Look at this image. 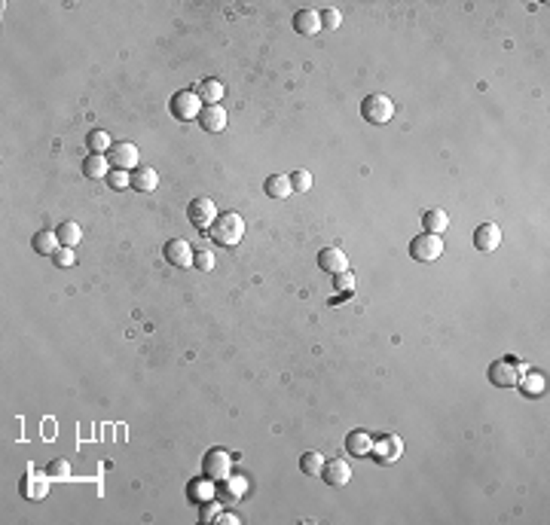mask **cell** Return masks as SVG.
Wrapping results in <instances>:
<instances>
[{"label":"cell","instance_id":"obj_1","mask_svg":"<svg viewBox=\"0 0 550 525\" xmlns=\"http://www.w3.org/2000/svg\"><path fill=\"white\" fill-rule=\"evenodd\" d=\"M208 236H211L214 245H221V247L238 245V241L245 238V220H242V214H238V211L217 214V220L211 223V229H208Z\"/></svg>","mask_w":550,"mask_h":525},{"label":"cell","instance_id":"obj_2","mask_svg":"<svg viewBox=\"0 0 550 525\" xmlns=\"http://www.w3.org/2000/svg\"><path fill=\"white\" fill-rule=\"evenodd\" d=\"M523 375H526L523 360H517V358H502L489 367V382L498 388H517Z\"/></svg>","mask_w":550,"mask_h":525},{"label":"cell","instance_id":"obj_3","mask_svg":"<svg viewBox=\"0 0 550 525\" xmlns=\"http://www.w3.org/2000/svg\"><path fill=\"white\" fill-rule=\"evenodd\" d=\"M361 116L373 125H385L394 116V101L389 95H383V92H373V95H367L361 101Z\"/></svg>","mask_w":550,"mask_h":525},{"label":"cell","instance_id":"obj_4","mask_svg":"<svg viewBox=\"0 0 550 525\" xmlns=\"http://www.w3.org/2000/svg\"><path fill=\"white\" fill-rule=\"evenodd\" d=\"M410 257L416 262H434L443 257V238L440 236H431V232H425V236H416L410 241Z\"/></svg>","mask_w":550,"mask_h":525},{"label":"cell","instance_id":"obj_5","mask_svg":"<svg viewBox=\"0 0 550 525\" xmlns=\"http://www.w3.org/2000/svg\"><path fill=\"white\" fill-rule=\"evenodd\" d=\"M187 217H190V223H193L199 232H208L211 223L217 220V205L211 202L208 196H199V198H193V202H190Z\"/></svg>","mask_w":550,"mask_h":525},{"label":"cell","instance_id":"obj_6","mask_svg":"<svg viewBox=\"0 0 550 525\" xmlns=\"http://www.w3.org/2000/svg\"><path fill=\"white\" fill-rule=\"evenodd\" d=\"M49 486H52V477H49V473H40V471H34V467H28L19 492H22L25 501H40L49 495Z\"/></svg>","mask_w":550,"mask_h":525},{"label":"cell","instance_id":"obj_7","mask_svg":"<svg viewBox=\"0 0 550 525\" xmlns=\"http://www.w3.org/2000/svg\"><path fill=\"white\" fill-rule=\"evenodd\" d=\"M168 107H172V116H178V119H199L202 98L196 95V92H174Z\"/></svg>","mask_w":550,"mask_h":525},{"label":"cell","instance_id":"obj_8","mask_svg":"<svg viewBox=\"0 0 550 525\" xmlns=\"http://www.w3.org/2000/svg\"><path fill=\"white\" fill-rule=\"evenodd\" d=\"M138 147L132 144V141H119V144H114V150L108 153L110 159V168H119V172H135L138 168Z\"/></svg>","mask_w":550,"mask_h":525},{"label":"cell","instance_id":"obj_9","mask_svg":"<svg viewBox=\"0 0 550 525\" xmlns=\"http://www.w3.org/2000/svg\"><path fill=\"white\" fill-rule=\"evenodd\" d=\"M370 455L376 458L379 464H394V461L404 455V440L394 437V434L383 437V440H373V452H370Z\"/></svg>","mask_w":550,"mask_h":525},{"label":"cell","instance_id":"obj_10","mask_svg":"<svg viewBox=\"0 0 550 525\" xmlns=\"http://www.w3.org/2000/svg\"><path fill=\"white\" fill-rule=\"evenodd\" d=\"M162 254H165V262H172V266H178V269L193 266V257H196L187 238H168L165 247H162Z\"/></svg>","mask_w":550,"mask_h":525},{"label":"cell","instance_id":"obj_11","mask_svg":"<svg viewBox=\"0 0 550 525\" xmlns=\"http://www.w3.org/2000/svg\"><path fill=\"white\" fill-rule=\"evenodd\" d=\"M230 464H232V458L227 455L223 449H211L208 455H205V477L208 480H227L230 477Z\"/></svg>","mask_w":550,"mask_h":525},{"label":"cell","instance_id":"obj_12","mask_svg":"<svg viewBox=\"0 0 550 525\" xmlns=\"http://www.w3.org/2000/svg\"><path fill=\"white\" fill-rule=\"evenodd\" d=\"M502 245V229L498 223H480L474 229V247L477 251H496Z\"/></svg>","mask_w":550,"mask_h":525},{"label":"cell","instance_id":"obj_13","mask_svg":"<svg viewBox=\"0 0 550 525\" xmlns=\"http://www.w3.org/2000/svg\"><path fill=\"white\" fill-rule=\"evenodd\" d=\"M318 266L330 275H340L349 269V257H345L343 247H324V251L318 254Z\"/></svg>","mask_w":550,"mask_h":525},{"label":"cell","instance_id":"obj_14","mask_svg":"<svg viewBox=\"0 0 550 525\" xmlns=\"http://www.w3.org/2000/svg\"><path fill=\"white\" fill-rule=\"evenodd\" d=\"M321 477H324V482H327V486H345V482L352 480V467L345 464L343 458H330L327 464H324V471H321Z\"/></svg>","mask_w":550,"mask_h":525},{"label":"cell","instance_id":"obj_15","mask_svg":"<svg viewBox=\"0 0 550 525\" xmlns=\"http://www.w3.org/2000/svg\"><path fill=\"white\" fill-rule=\"evenodd\" d=\"M199 123H202V129L205 132H223L227 129V110L221 107V104H205L202 107V113H199Z\"/></svg>","mask_w":550,"mask_h":525},{"label":"cell","instance_id":"obj_16","mask_svg":"<svg viewBox=\"0 0 550 525\" xmlns=\"http://www.w3.org/2000/svg\"><path fill=\"white\" fill-rule=\"evenodd\" d=\"M294 31L303 34V37H315V34L321 31V12L300 10L297 16H294Z\"/></svg>","mask_w":550,"mask_h":525},{"label":"cell","instance_id":"obj_17","mask_svg":"<svg viewBox=\"0 0 550 525\" xmlns=\"http://www.w3.org/2000/svg\"><path fill=\"white\" fill-rule=\"evenodd\" d=\"M345 449H349L355 458H367L373 452V434H367V431H352V434L345 437Z\"/></svg>","mask_w":550,"mask_h":525},{"label":"cell","instance_id":"obj_18","mask_svg":"<svg viewBox=\"0 0 550 525\" xmlns=\"http://www.w3.org/2000/svg\"><path fill=\"white\" fill-rule=\"evenodd\" d=\"M83 174L89 177V181H104V177L110 174V159L101 153H92L86 156V162H83Z\"/></svg>","mask_w":550,"mask_h":525},{"label":"cell","instance_id":"obj_19","mask_svg":"<svg viewBox=\"0 0 550 525\" xmlns=\"http://www.w3.org/2000/svg\"><path fill=\"white\" fill-rule=\"evenodd\" d=\"M156 183H159V174L153 172V168L138 165L135 172H132V189H138V193H153Z\"/></svg>","mask_w":550,"mask_h":525},{"label":"cell","instance_id":"obj_20","mask_svg":"<svg viewBox=\"0 0 550 525\" xmlns=\"http://www.w3.org/2000/svg\"><path fill=\"white\" fill-rule=\"evenodd\" d=\"M263 189H266V196H269V198H287V196L294 193L291 174H272V177H266Z\"/></svg>","mask_w":550,"mask_h":525},{"label":"cell","instance_id":"obj_21","mask_svg":"<svg viewBox=\"0 0 550 525\" xmlns=\"http://www.w3.org/2000/svg\"><path fill=\"white\" fill-rule=\"evenodd\" d=\"M422 226H425V232H431V236H440V232H447L449 226V214L443 208H431L422 214Z\"/></svg>","mask_w":550,"mask_h":525},{"label":"cell","instance_id":"obj_22","mask_svg":"<svg viewBox=\"0 0 550 525\" xmlns=\"http://www.w3.org/2000/svg\"><path fill=\"white\" fill-rule=\"evenodd\" d=\"M59 247H61L59 232H52V229H40L37 236H34V251L43 254V257H52V254L59 251Z\"/></svg>","mask_w":550,"mask_h":525},{"label":"cell","instance_id":"obj_23","mask_svg":"<svg viewBox=\"0 0 550 525\" xmlns=\"http://www.w3.org/2000/svg\"><path fill=\"white\" fill-rule=\"evenodd\" d=\"M196 95H199L205 104H221V98L227 95V89H223L221 80H202V83H199V92H196Z\"/></svg>","mask_w":550,"mask_h":525},{"label":"cell","instance_id":"obj_24","mask_svg":"<svg viewBox=\"0 0 550 525\" xmlns=\"http://www.w3.org/2000/svg\"><path fill=\"white\" fill-rule=\"evenodd\" d=\"M55 232H59V241L65 247H77V245H80V238H83L80 223H74V220H65V223H61Z\"/></svg>","mask_w":550,"mask_h":525},{"label":"cell","instance_id":"obj_25","mask_svg":"<svg viewBox=\"0 0 550 525\" xmlns=\"http://www.w3.org/2000/svg\"><path fill=\"white\" fill-rule=\"evenodd\" d=\"M86 144H89V150L92 153H110L114 150V138H110L104 129H95V132H89V138H86Z\"/></svg>","mask_w":550,"mask_h":525},{"label":"cell","instance_id":"obj_26","mask_svg":"<svg viewBox=\"0 0 550 525\" xmlns=\"http://www.w3.org/2000/svg\"><path fill=\"white\" fill-rule=\"evenodd\" d=\"M300 467H303V473H306V477H321L324 455H321V452H306V455L300 458Z\"/></svg>","mask_w":550,"mask_h":525},{"label":"cell","instance_id":"obj_27","mask_svg":"<svg viewBox=\"0 0 550 525\" xmlns=\"http://www.w3.org/2000/svg\"><path fill=\"white\" fill-rule=\"evenodd\" d=\"M190 498H193V501H211V498H214V486L205 482V480H193V482H190Z\"/></svg>","mask_w":550,"mask_h":525},{"label":"cell","instance_id":"obj_28","mask_svg":"<svg viewBox=\"0 0 550 525\" xmlns=\"http://www.w3.org/2000/svg\"><path fill=\"white\" fill-rule=\"evenodd\" d=\"M46 473H49V477H52L55 482H68V480H70V464H68L65 458H55L52 464L46 467Z\"/></svg>","mask_w":550,"mask_h":525},{"label":"cell","instance_id":"obj_29","mask_svg":"<svg viewBox=\"0 0 550 525\" xmlns=\"http://www.w3.org/2000/svg\"><path fill=\"white\" fill-rule=\"evenodd\" d=\"M517 388H523L526 394H541L544 391V379H541L538 373H532V375H523V379H520V385Z\"/></svg>","mask_w":550,"mask_h":525},{"label":"cell","instance_id":"obj_30","mask_svg":"<svg viewBox=\"0 0 550 525\" xmlns=\"http://www.w3.org/2000/svg\"><path fill=\"white\" fill-rule=\"evenodd\" d=\"M291 187H294V193H306V189H312V174L306 172V168H297V172L291 174Z\"/></svg>","mask_w":550,"mask_h":525},{"label":"cell","instance_id":"obj_31","mask_svg":"<svg viewBox=\"0 0 550 525\" xmlns=\"http://www.w3.org/2000/svg\"><path fill=\"white\" fill-rule=\"evenodd\" d=\"M108 183H110L114 189H129V187H132V174H129V172H119V168H110Z\"/></svg>","mask_w":550,"mask_h":525},{"label":"cell","instance_id":"obj_32","mask_svg":"<svg viewBox=\"0 0 550 525\" xmlns=\"http://www.w3.org/2000/svg\"><path fill=\"white\" fill-rule=\"evenodd\" d=\"M245 488H248V480H245V477H227V495H230V501L242 498Z\"/></svg>","mask_w":550,"mask_h":525},{"label":"cell","instance_id":"obj_33","mask_svg":"<svg viewBox=\"0 0 550 525\" xmlns=\"http://www.w3.org/2000/svg\"><path fill=\"white\" fill-rule=\"evenodd\" d=\"M52 260H55V266H61V269L74 266V262H77V257H74V247H65V245H61L59 251L52 254Z\"/></svg>","mask_w":550,"mask_h":525},{"label":"cell","instance_id":"obj_34","mask_svg":"<svg viewBox=\"0 0 550 525\" xmlns=\"http://www.w3.org/2000/svg\"><path fill=\"white\" fill-rule=\"evenodd\" d=\"M334 287L340 290V294H352V290H355V275H352L349 269H345V272H340V275H336Z\"/></svg>","mask_w":550,"mask_h":525},{"label":"cell","instance_id":"obj_35","mask_svg":"<svg viewBox=\"0 0 550 525\" xmlns=\"http://www.w3.org/2000/svg\"><path fill=\"white\" fill-rule=\"evenodd\" d=\"M193 266L199 269V272H211V269H214V254H211V251H199L193 257Z\"/></svg>","mask_w":550,"mask_h":525},{"label":"cell","instance_id":"obj_36","mask_svg":"<svg viewBox=\"0 0 550 525\" xmlns=\"http://www.w3.org/2000/svg\"><path fill=\"white\" fill-rule=\"evenodd\" d=\"M343 25V16L336 10H324L321 12V28H327V31H336V28Z\"/></svg>","mask_w":550,"mask_h":525},{"label":"cell","instance_id":"obj_37","mask_svg":"<svg viewBox=\"0 0 550 525\" xmlns=\"http://www.w3.org/2000/svg\"><path fill=\"white\" fill-rule=\"evenodd\" d=\"M217 513H221V504H214V501H205V510H202V522H208V519H217Z\"/></svg>","mask_w":550,"mask_h":525},{"label":"cell","instance_id":"obj_38","mask_svg":"<svg viewBox=\"0 0 550 525\" xmlns=\"http://www.w3.org/2000/svg\"><path fill=\"white\" fill-rule=\"evenodd\" d=\"M217 519H221V522H230V525H236V522H238V516H236V513H217Z\"/></svg>","mask_w":550,"mask_h":525}]
</instances>
